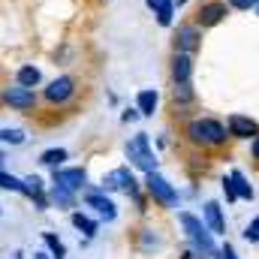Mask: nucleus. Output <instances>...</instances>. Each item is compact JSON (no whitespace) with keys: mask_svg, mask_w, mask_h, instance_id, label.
<instances>
[{"mask_svg":"<svg viewBox=\"0 0 259 259\" xmlns=\"http://www.w3.org/2000/svg\"><path fill=\"white\" fill-rule=\"evenodd\" d=\"M256 15H259V3H256Z\"/></svg>","mask_w":259,"mask_h":259,"instance_id":"nucleus-37","label":"nucleus"},{"mask_svg":"<svg viewBox=\"0 0 259 259\" xmlns=\"http://www.w3.org/2000/svg\"><path fill=\"white\" fill-rule=\"evenodd\" d=\"M3 160H6V157H3V151H0V169H3Z\"/></svg>","mask_w":259,"mask_h":259,"instance_id":"nucleus-36","label":"nucleus"},{"mask_svg":"<svg viewBox=\"0 0 259 259\" xmlns=\"http://www.w3.org/2000/svg\"><path fill=\"white\" fill-rule=\"evenodd\" d=\"M214 259H238V253L232 250V244H226V247H220V250H217V256H214Z\"/></svg>","mask_w":259,"mask_h":259,"instance_id":"nucleus-31","label":"nucleus"},{"mask_svg":"<svg viewBox=\"0 0 259 259\" xmlns=\"http://www.w3.org/2000/svg\"><path fill=\"white\" fill-rule=\"evenodd\" d=\"M181 226H184V235L190 241V250H193L199 259H214L217 256V244H214V232L205 226V220H199L190 211H181L178 214Z\"/></svg>","mask_w":259,"mask_h":259,"instance_id":"nucleus-1","label":"nucleus"},{"mask_svg":"<svg viewBox=\"0 0 259 259\" xmlns=\"http://www.w3.org/2000/svg\"><path fill=\"white\" fill-rule=\"evenodd\" d=\"M157 106H160V94H157L154 88L139 91V97H136V109H139L142 118H151V115L157 112Z\"/></svg>","mask_w":259,"mask_h":259,"instance_id":"nucleus-15","label":"nucleus"},{"mask_svg":"<svg viewBox=\"0 0 259 259\" xmlns=\"http://www.w3.org/2000/svg\"><path fill=\"white\" fill-rule=\"evenodd\" d=\"M15 81H18V84H24V88H36V84L42 81V72H39V69H36L33 64H24L21 69H18Z\"/></svg>","mask_w":259,"mask_h":259,"instance_id":"nucleus-20","label":"nucleus"},{"mask_svg":"<svg viewBox=\"0 0 259 259\" xmlns=\"http://www.w3.org/2000/svg\"><path fill=\"white\" fill-rule=\"evenodd\" d=\"M124 154H127L130 166H136L139 172H145V175L148 172H157V157L151 151V136L148 133H136L127 145H124Z\"/></svg>","mask_w":259,"mask_h":259,"instance_id":"nucleus-3","label":"nucleus"},{"mask_svg":"<svg viewBox=\"0 0 259 259\" xmlns=\"http://www.w3.org/2000/svg\"><path fill=\"white\" fill-rule=\"evenodd\" d=\"M193 78V55L175 52L172 55V81H190Z\"/></svg>","mask_w":259,"mask_h":259,"instance_id":"nucleus-14","label":"nucleus"},{"mask_svg":"<svg viewBox=\"0 0 259 259\" xmlns=\"http://www.w3.org/2000/svg\"><path fill=\"white\" fill-rule=\"evenodd\" d=\"M33 259H52V253H33Z\"/></svg>","mask_w":259,"mask_h":259,"instance_id":"nucleus-35","label":"nucleus"},{"mask_svg":"<svg viewBox=\"0 0 259 259\" xmlns=\"http://www.w3.org/2000/svg\"><path fill=\"white\" fill-rule=\"evenodd\" d=\"M250 151H253V160H259V136L253 139V145H250Z\"/></svg>","mask_w":259,"mask_h":259,"instance_id":"nucleus-33","label":"nucleus"},{"mask_svg":"<svg viewBox=\"0 0 259 259\" xmlns=\"http://www.w3.org/2000/svg\"><path fill=\"white\" fill-rule=\"evenodd\" d=\"M145 3H148V9H157V6H160L163 0H145Z\"/></svg>","mask_w":259,"mask_h":259,"instance_id":"nucleus-34","label":"nucleus"},{"mask_svg":"<svg viewBox=\"0 0 259 259\" xmlns=\"http://www.w3.org/2000/svg\"><path fill=\"white\" fill-rule=\"evenodd\" d=\"M145 250H160V238L157 235H151V229L145 232V244H142Z\"/></svg>","mask_w":259,"mask_h":259,"instance_id":"nucleus-30","label":"nucleus"},{"mask_svg":"<svg viewBox=\"0 0 259 259\" xmlns=\"http://www.w3.org/2000/svg\"><path fill=\"white\" fill-rule=\"evenodd\" d=\"M223 196H226V202H235L238 199V190H235V184H232V178H223Z\"/></svg>","mask_w":259,"mask_h":259,"instance_id":"nucleus-29","label":"nucleus"},{"mask_svg":"<svg viewBox=\"0 0 259 259\" xmlns=\"http://www.w3.org/2000/svg\"><path fill=\"white\" fill-rule=\"evenodd\" d=\"M52 181L66 187V190H72V193H81L88 187V172L81 166H69V169L61 166V169H52Z\"/></svg>","mask_w":259,"mask_h":259,"instance_id":"nucleus-7","label":"nucleus"},{"mask_svg":"<svg viewBox=\"0 0 259 259\" xmlns=\"http://www.w3.org/2000/svg\"><path fill=\"white\" fill-rule=\"evenodd\" d=\"M229 3V9H238V12H250V9H256L259 0H226Z\"/></svg>","mask_w":259,"mask_h":259,"instance_id":"nucleus-27","label":"nucleus"},{"mask_svg":"<svg viewBox=\"0 0 259 259\" xmlns=\"http://www.w3.org/2000/svg\"><path fill=\"white\" fill-rule=\"evenodd\" d=\"M42 241H46V247H49V253H52V259H66V247L64 241L55 235V232H42Z\"/></svg>","mask_w":259,"mask_h":259,"instance_id":"nucleus-24","label":"nucleus"},{"mask_svg":"<svg viewBox=\"0 0 259 259\" xmlns=\"http://www.w3.org/2000/svg\"><path fill=\"white\" fill-rule=\"evenodd\" d=\"M75 97V78L72 75H58L55 81H49V88H46V100L52 103V106H64L66 100H72Z\"/></svg>","mask_w":259,"mask_h":259,"instance_id":"nucleus-11","label":"nucleus"},{"mask_svg":"<svg viewBox=\"0 0 259 259\" xmlns=\"http://www.w3.org/2000/svg\"><path fill=\"white\" fill-rule=\"evenodd\" d=\"M229 178H232V184H235V190H238V199H253V184L247 181V175L241 172V169H232L229 172Z\"/></svg>","mask_w":259,"mask_h":259,"instance_id":"nucleus-19","label":"nucleus"},{"mask_svg":"<svg viewBox=\"0 0 259 259\" xmlns=\"http://www.w3.org/2000/svg\"><path fill=\"white\" fill-rule=\"evenodd\" d=\"M84 202H88V208H94V211H97V217H100V220H106V223L118 220V205L106 196L103 187H100V190H84Z\"/></svg>","mask_w":259,"mask_h":259,"instance_id":"nucleus-10","label":"nucleus"},{"mask_svg":"<svg viewBox=\"0 0 259 259\" xmlns=\"http://www.w3.org/2000/svg\"><path fill=\"white\" fill-rule=\"evenodd\" d=\"M64 160H69L66 148H49V151H42V154H39V163H42V166H49V169H61V166H64Z\"/></svg>","mask_w":259,"mask_h":259,"instance_id":"nucleus-18","label":"nucleus"},{"mask_svg":"<svg viewBox=\"0 0 259 259\" xmlns=\"http://www.w3.org/2000/svg\"><path fill=\"white\" fill-rule=\"evenodd\" d=\"M69 220H72V226H75V229H78V232H81L88 241H91V238L100 232V223H97V220H91L84 211H72V217H69Z\"/></svg>","mask_w":259,"mask_h":259,"instance_id":"nucleus-16","label":"nucleus"},{"mask_svg":"<svg viewBox=\"0 0 259 259\" xmlns=\"http://www.w3.org/2000/svg\"><path fill=\"white\" fill-rule=\"evenodd\" d=\"M184 136L196 148H220V145H226L229 130H226V124H220L214 118H193L184 130Z\"/></svg>","mask_w":259,"mask_h":259,"instance_id":"nucleus-2","label":"nucleus"},{"mask_svg":"<svg viewBox=\"0 0 259 259\" xmlns=\"http://www.w3.org/2000/svg\"><path fill=\"white\" fill-rule=\"evenodd\" d=\"M244 238H247V241H253V244H259V217L250 220V226L244 229Z\"/></svg>","mask_w":259,"mask_h":259,"instance_id":"nucleus-28","label":"nucleus"},{"mask_svg":"<svg viewBox=\"0 0 259 259\" xmlns=\"http://www.w3.org/2000/svg\"><path fill=\"white\" fill-rule=\"evenodd\" d=\"M154 15H157V24L160 27H172V15H175V0H163L157 9H154Z\"/></svg>","mask_w":259,"mask_h":259,"instance_id":"nucleus-23","label":"nucleus"},{"mask_svg":"<svg viewBox=\"0 0 259 259\" xmlns=\"http://www.w3.org/2000/svg\"><path fill=\"white\" fill-rule=\"evenodd\" d=\"M145 190H148V196H151L154 202H160L163 208H175V205H178V190H175L160 172H148V175H145Z\"/></svg>","mask_w":259,"mask_h":259,"instance_id":"nucleus-4","label":"nucleus"},{"mask_svg":"<svg viewBox=\"0 0 259 259\" xmlns=\"http://www.w3.org/2000/svg\"><path fill=\"white\" fill-rule=\"evenodd\" d=\"M226 130H229V139H256L259 136V124L247 115H229Z\"/></svg>","mask_w":259,"mask_h":259,"instance_id":"nucleus-12","label":"nucleus"},{"mask_svg":"<svg viewBox=\"0 0 259 259\" xmlns=\"http://www.w3.org/2000/svg\"><path fill=\"white\" fill-rule=\"evenodd\" d=\"M0 100L9 106V109H18V112H30L36 106V91L33 88H24V84H15V88H6L0 94Z\"/></svg>","mask_w":259,"mask_h":259,"instance_id":"nucleus-9","label":"nucleus"},{"mask_svg":"<svg viewBox=\"0 0 259 259\" xmlns=\"http://www.w3.org/2000/svg\"><path fill=\"white\" fill-rule=\"evenodd\" d=\"M229 15V3L226 0H205L196 12V24L205 30V27H217L223 18Z\"/></svg>","mask_w":259,"mask_h":259,"instance_id":"nucleus-6","label":"nucleus"},{"mask_svg":"<svg viewBox=\"0 0 259 259\" xmlns=\"http://www.w3.org/2000/svg\"><path fill=\"white\" fill-rule=\"evenodd\" d=\"M21 187H24V181H21V178H15V175H9V172H3V169H0V190L21 193Z\"/></svg>","mask_w":259,"mask_h":259,"instance_id":"nucleus-26","label":"nucleus"},{"mask_svg":"<svg viewBox=\"0 0 259 259\" xmlns=\"http://www.w3.org/2000/svg\"><path fill=\"white\" fill-rule=\"evenodd\" d=\"M202 49V27L199 24H178L175 30V52H184V55H196Z\"/></svg>","mask_w":259,"mask_h":259,"instance_id":"nucleus-8","label":"nucleus"},{"mask_svg":"<svg viewBox=\"0 0 259 259\" xmlns=\"http://www.w3.org/2000/svg\"><path fill=\"white\" fill-rule=\"evenodd\" d=\"M106 193H139V184H136V178H133V172H130V166H118V169H112L106 178H103V184H100Z\"/></svg>","mask_w":259,"mask_h":259,"instance_id":"nucleus-5","label":"nucleus"},{"mask_svg":"<svg viewBox=\"0 0 259 259\" xmlns=\"http://www.w3.org/2000/svg\"><path fill=\"white\" fill-rule=\"evenodd\" d=\"M196 100L193 81H172V103L175 106H190Z\"/></svg>","mask_w":259,"mask_h":259,"instance_id":"nucleus-17","label":"nucleus"},{"mask_svg":"<svg viewBox=\"0 0 259 259\" xmlns=\"http://www.w3.org/2000/svg\"><path fill=\"white\" fill-rule=\"evenodd\" d=\"M49 199H52L58 208H75V193H72V190H66V187H61V184H52Z\"/></svg>","mask_w":259,"mask_h":259,"instance_id":"nucleus-21","label":"nucleus"},{"mask_svg":"<svg viewBox=\"0 0 259 259\" xmlns=\"http://www.w3.org/2000/svg\"><path fill=\"white\" fill-rule=\"evenodd\" d=\"M27 142V133L24 130H18V127H3L0 130V145H24Z\"/></svg>","mask_w":259,"mask_h":259,"instance_id":"nucleus-22","label":"nucleus"},{"mask_svg":"<svg viewBox=\"0 0 259 259\" xmlns=\"http://www.w3.org/2000/svg\"><path fill=\"white\" fill-rule=\"evenodd\" d=\"M202 217H205V226H208L214 235H226V217H223L220 202H205Z\"/></svg>","mask_w":259,"mask_h":259,"instance_id":"nucleus-13","label":"nucleus"},{"mask_svg":"<svg viewBox=\"0 0 259 259\" xmlns=\"http://www.w3.org/2000/svg\"><path fill=\"white\" fill-rule=\"evenodd\" d=\"M24 181V187H21V196H27L30 202L36 199V196L46 193V187H42V178H36V175H30V178H21Z\"/></svg>","mask_w":259,"mask_h":259,"instance_id":"nucleus-25","label":"nucleus"},{"mask_svg":"<svg viewBox=\"0 0 259 259\" xmlns=\"http://www.w3.org/2000/svg\"><path fill=\"white\" fill-rule=\"evenodd\" d=\"M139 118H142V115H139V109H127V112L121 115V121H124V124H130V121H139Z\"/></svg>","mask_w":259,"mask_h":259,"instance_id":"nucleus-32","label":"nucleus"}]
</instances>
